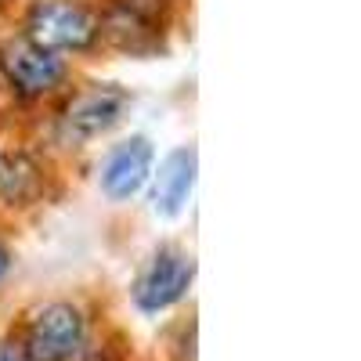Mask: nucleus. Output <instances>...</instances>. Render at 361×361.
<instances>
[{
	"label": "nucleus",
	"instance_id": "9",
	"mask_svg": "<svg viewBox=\"0 0 361 361\" xmlns=\"http://www.w3.org/2000/svg\"><path fill=\"white\" fill-rule=\"evenodd\" d=\"M44 195V166L22 148H0V202L29 206Z\"/></svg>",
	"mask_w": 361,
	"mask_h": 361
},
{
	"label": "nucleus",
	"instance_id": "2",
	"mask_svg": "<svg viewBox=\"0 0 361 361\" xmlns=\"http://www.w3.org/2000/svg\"><path fill=\"white\" fill-rule=\"evenodd\" d=\"M166 25V0H109L98 15L102 40L127 51V54H148L159 51Z\"/></svg>",
	"mask_w": 361,
	"mask_h": 361
},
{
	"label": "nucleus",
	"instance_id": "1",
	"mask_svg": "<svg viewBox=\"0 0 361 361\" xmlns=\"http://www.w3.org/2000/svg\"><path fill=\"white\" fill-rule=\"evenodd\" d=\"M54 54H87L102 40L98 11L83 0H37L25 15V33Z\"/></svg>",
	"mask_w": 361,
	"mask_h": 361
},
{
	"label": "nucleus",
	"instance_id": "7",
	"mask_svg": "<svg viewBox=\"0 0 361 361\" xmlns=\"http://www.w3.org/2000/svg\"><path fill=\"white\" fill-rule=\"evenodd\" d=\"M152 163H156V152H152V145H148V137L134 134L127 141H119L102 163V192L112 202L134 199L148 180H152Z\"/></svg>",
	"mask_w": 361,
	"mask_h": 361
},
{
	"label": "nucleus",
	"instance_id": "10",
	"mask_svg": "<svg viewBox=\"0 0 361 361\" xmlns=\"http://www.w3.org/2000/svg\"><path fill=\"white\" fill-rule=\"evenodd\" d=\"M0 361H33L22 340H0Z\"/></svg>",
	"mask_w": 361,
	"mask_h": 361
},
{
	"label": "nucleus",
	"instance_id": "5",
	"mask_svg": "<svg viewBox=\"0 0 361 361\" xmlns=\"http://www.w3.org/2000/svg\"><path fill=\"white\" fill-rule=\"evenodd\" d=\"M195 279V264L185 250L177 246H163L156 250V257L145 264V271L134 282V304L145 311V314H159L166 307H173L180 296L188 293Z\"/></svg>",
	"mask_w": 361,
	"mask_h": 361
},
{
	"label": "nucleus",
	"instance_id": "8",
	"mask_svg": "<svg viewBox=\"0 0 361 361\" xmlns=\"http://www.w3.org/2000/svg\"><path fill=\"white\" fill-rule=\"evenodd\" d=\"M192 188H195V148H177V152H170L163 159V166L156 173V185H152L156 214L177 217L185 209Z\"/></svg>",
	"mask_w": 361,
	"mask_h": 361
},
{
	"label": "nucleus",
	"instance_id": "3",
	"mask_svg": "<svg viewBox=\"0 0 361 361\" xmlns=\"http://www.w3.org/2000/svg\"><path fill=\"white\" fill-rule=\"evenodd\" d=\"M22 343L33 361H76L87 350V318L76 304L58 300L33 314Z\"/></svg>",
	"mask_w": 361,
	"mask_h": 361
},
{
	"label": "nucleus",
	"instance_id": "12",
	"mask_svg": "<svg viewBox=\"0 0 361 361\" xmlns=\"http://www.w3.org/2000/svg\"><path fill=\"white\" fill-rule=\"evenodd\" d=\"M4 4H8V0H0V11H4Z\"/></svg>",
	"mask_w": 361,
	"mask_h": 361
},
{
	"label": "nucleus",
	"instance_id": "6",
	"mask_svg": "<svg viewBox=\"0 0 361 361\" xmlns=\"http://www.w3.org/2000/svg\"><path fill=\"white\" fill-rule=\"evenodd\" d=\"M130 98L127 90H119L112 83H90L83 90H76L73 102L62 112V130L69 141H90L109 134L119 119H123Z\"/></svg>",
	"mask_w": 361,
	"mask_h": 361
},
{
	"label": "nucleus",
	"instance_id": "4",
	"mask_svg": "<svg viewBox=\"0 0 361 361\" xmlns=\"http://www.w3.org/2000/svg\"><path fill=\"white\" fill-rule=\"evenodd\" d=\"M0 69H4L11 90L22 102H37V98L54 94L69 76L62 58L47 47H40V44H33L29 37L8 40L0 47Z\"/></svg>",
	"mask_w": 361,
	"mask_h": 361
},
{
	"label": "nucleus",
	"instance_id": "11",
	"mask_svg": "<svg viewBox=\"0 0 361 361\" xmlns=\"http://www.w3.org/2000/svg\"><path fill=\"white\" fill-rule=\"evenodd\" d=\"M8 267H11V253H8L4 246H0V279L8 275Z\"/></svg>",
	"mask_w": 361,
	"mask_h": 361
}]
</instances>
